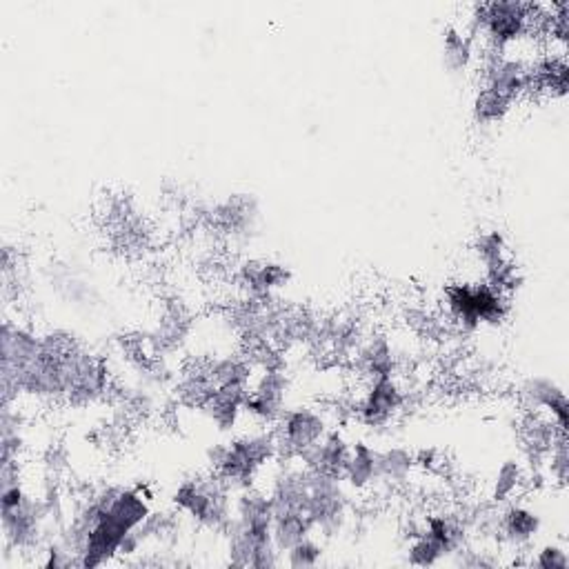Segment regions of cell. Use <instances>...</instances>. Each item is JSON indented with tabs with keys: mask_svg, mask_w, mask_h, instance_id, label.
<instances>
[{
	"mask_svg": "<svg viewBox=\"0 0 569 569\" xmlns=\"http://www.w3.org/2000/svg\"><path fill=\"white\" fill-rule=\"evenodd\" d=\"M521 398L529 412L543 414L556 425L558 432L567 434L569 403L565 389L549 378H529L521 387Z\"/></svg>",
	"mask_w": 569,
	"mask_h": 569,
	"instance_id": "5",
	"label": "cell"
},
{
	"mask_svg": "<svg viewBox=\"0 0 569 569\" xmlns=\"http://www.w3.org/2000/svg\"><path fill=\"white\" fill-rule=\"evenodd\" d=\"M272 429L278 445V458H285L287 463H296L332 432L327 414L316 407L285 409L281 421Z\"/></svg>",
	"mask_w": 569,
	"mask_h": 569,
	"instance_id": "2",
	"label": "cell"
},
{
	"mask_svg": "<svg viewBox=\"0 0 569 569\" xmlns=\"http://www.w3.org/2000/svg\"><path fill=\"white\" fill-rule=\"evenodd\" d=\"M312 532H314V525L312 521H309V516L305 512L274 514L272 538H274L276 549L281 554H285L287 549H292L298 541H303V538Z\"/></svg>",
	"mask_w": 569,
	"mask_h": 569,
	"instance_id": "11",
	"label": "cell"
},
{
	"mask_svg": "<svg viewBox=\"0 0 569 569\" xmlns=\"http://www.w3.org/2000/svg\"><path fill=\"white\" fill-rule=\"evenodd\" d=\"M476 254L481 258L487 274L496 272L505 265H509V256H507V243L501 232H485L478 236L476 241Z\"/></svg>",
	"mask_w": 569,
	"mask_h": 569,
	"instance_id": "14",
	"label": "cell"
},
{
	"mask_svg": "<svg viewBox=\"0 0 569 569\" xmlns=\"http://www.w3.org/2000/svg\"><path fill=\"white\" fill-rule=\"evenodd\" d=\"M349 452H352V445L345 441L343 434L329 432L321 443L305 452L296 463H301L309 472L343 478Z\"/></svg>",
	"mask_w": 569,
	"mask_h": 569,
	"instance_id": "7",
	"label": "cell"
},
{
	"mask_svg": "<svg viewBox=\"0 0 569 569\" xmlns=\"http://www.w3.org/2000/svg\"><path fill=\"white\" fill-rule=\"evenodd\" d=\"M541 516L534 512L532 507L523 503H512L501 512V521H498V534L512 549H527L536 541L538 532H541Z\"/></svg>",
	"mask_w": 569,
	"mask_h": 569,
	"instance_id": "6",
	"label": "cell"
},
{
	"mask_svg": "<svg viewBox=\"0 0 569 569\" xmlns=\"http://www.w3.org/2000/svg\"><path fill=\"white\" fill-rule=\"evenodd\" d=\"M532 567H541V569H569V554L563 545H545L538 549V552L529 558Z\"/></svg>",
	"mask_w": 569,
	"mask_h": 569,
	"instance_id": "18",
	"label": "cell"
},
{
	"mask_svg": "<svg viewBox=\"0 0 569 569\" xmlns=\"http://www.w3.org/2000/svg\"><path fill=\"white\" fill-rule=\"evenodd\" d=\"M405 403V389L394 376L372 378L363 396L356 398V414L367 427H385L403 412Z\"/></svg>",
	"mask_w": 569,
	"mask_h": 569,
	"instance_id": "4",
	"label": "cell"
},
{
	"mask_svg": "<svg viewBox=\"0 0 569 569\" xmlns=\"http://www.w3.org/2000/svg\"><path fill=\"white\" fill-rule=\"evenodd\" d=\"M321 558H323V547L321 543L314 541L312 534L305 536L303 541H298L292 549H287L285 552V563L296 569L316 567L318 563H321Z\"/></svg>",
	"mask_w": 569,
	"mask_h": 569,
	"instance_id": "16",
	"label": "cell"
},
{
	"mask_svg": "<svg viewBox=\"0 0 569 569\" xmlns=\"http://www.w3.org/2000/svg\"><path fill=\"white\" fill-rule=\"evenodd\" d=\"M445 305L463 332H476L483 325H501L509 314V296L487 281L449 285Z\"/></svg>",
	"mask_w": 569,
	"mask_h": 569,
	"instance_id": "1",
	"label": "cell"
},
{
	"mask_svg": "<svg viewBox=\"0 0 569 569\" xmlns=\"http://www.w3.org/2000/svg\"><path fill=\"white\" fill-rule=\"evenodd\" d=\"M445 558V552L441 547H438L432 538L423 532H416L412 534V543L407 547V561L409 565H416V567H434L438 565Z\"/></svg>",
	"mask_w": 569,
	"mask_h": 569,
	"instance_id": "15",
	"label": "cell"
},
{
	"mask_svg": "<svg viewBox=\"0 0 569 569\" xmlns=\"http://www.w3.org/2000/svg\"><path fill=\"white\" fill-rule=\"evenodd\" d=\"M516 103L509 101V98L492 92V89L481 87L474 98V116L478 125H498L505 121V116L512 112V107Z\"/></svg>",
	"mask_w": 569,
	"mask_h": 569,
	"instance_id": "12",
	"label": "cell"
},
{
	"mask_svg": "<svg viewBox=\"0 0 569 569\" xmlns=\"http://www.w3.org/2000/svg\"><path fill=\"white\" fill-rule=\"evenodd\" d=\"M443 61L452 74H465L476 61L472 34L461 27H449L443 36Z\"/></svg>",
	"mask_w": 569,
	"mask_h": 569,
	"instance_id": "9",
	"label": "cell"
},
{
	"mask_svg": "<svg viewBox=\"0 0 569 569\" xmlns=\"http://www.w3.org/2000/svg\"><path fill=\"white\" fill-rule=\"evenodd\" d=\"M343 483L356 489V492H363V489H369L378 483V452L372 445H352L343 472Z\"/></svg>",
	"mask_w": 569,
	"mask_h": 569,
	"instance_id": "8",
	"label": "cell"
},
{
	"mask_svg": "<svg viewBox=\"0 0 569 569\" xmlns=\"http://www.w3.org/2000/svg\"><path fill=\"white\" fill-rule=\"evenodd\" d=\"M287 389L289 381L281 367L261 369V372H256L254 383L249 387L243 414H247L261 427H274L287 409Z\"/></svg>",
	"mask_w": 569,
	"mask_h": 569,
	"instance_id": "3",
	"label": "cell"
},
{
	"mask_svg": "<svg viewBox=\"0 0 569 569\" xmlns=\"http://www.w3.org/2000/svg\"><path fill=\"white\" fill-rule=\"evenodd\" d=\"M543 461H547V469H549V474H552L554 481L561 487H565L567 485V474H569L567 436L556 438V443L552 445V449H549Z\"/></svg>",
	"mask_w": 569,
	"mask_h": 569,
	"instance_id": "17",
	"label": "cell"
},
{
	"mask_svg": "<svg viewBox=\"0 0 569 569\" xmlns=\"http://www.w3.org/2000/svg\"><path fill=\"white\" fill-rule=\"evenodd\" d=\"M416 458L405 447H389L378 452V483L385 485H405L416 469Z\"/></svg>",
	"mask_w": 569,
	"mask_h": 569,
	"instance_id": "10",
	"label": "cell"
},
{
	"mask_svg": "<svg viewBox=\"0 0 569 569\" xmlns=\"http://www.w3.org/2000/svg\"><path fill=\"white\" fill-rule=\"evenodd\" d=\"M523 483H525V472H523L521 463H516V461L503 463L501 469L496 472V478H494L492 501L498 505L514 501V496L521 492Z\"/></svg>",
	"mask_w": 569,
	"mask_h": 569,
	"instance_id": "13",
	"label": "cell"
}]
</instances>
